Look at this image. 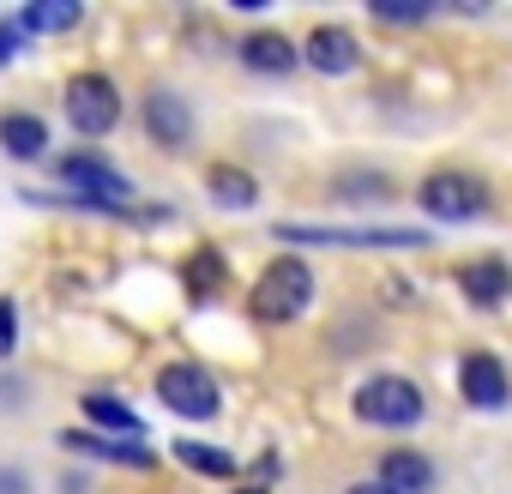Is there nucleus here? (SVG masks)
<instances>
[{
	"label": "nucleus",
	"instance_id": "1",
	"mask_svg": "<svg viewBox=\"0 0 512 494\" xmlns=\"http://www.w3.org/2000/svg\"><path fill=\"white\" fill-rule=\"evenodd\" d=\"M308 302H314V266L296 260V254L272 260V266L260 272V284H253V314H260L266 326H290V320H302Z\"/></svg>",
	"mask_w": 512,
	"mask_h": 494
},
{
	"label": "nucleus",
	"instance_id": "2",
	"mask_svg": "<svg viewBox=\"0 0 512 494\" xmlns=\"http://www.w3.org/2000/svg\"><path fill=\"white\" fill-rule=\"evenodd\" d=\"M416 205H422L428 217H440V223H470V217H482V211H488V187H482L476 175L434 169V175H422Z\"/></svg>",
	"mask_w": 512,
	"mask_h": 494
},
{
	"label": "nucleus",
	"instance_id": "3",
	"mask_svg": "<svg viewBox=\"0 0 512 494\" xmlns=\"http://www.w3.org/2000/svg\"><path fill=\"white\" fill-rule=\"evenodd\" d=\"M356 416L374 428H410V422H422V392L404 374H374L356 386Z\"/></svg>",
	"mask_w": 512,
	"mask_h": 494
},
{
	"label": "nucleus",
	"instance_id": "4",
	"mask_svg": "<svg viewBox=\"0 0 512 494\" xmlns=\"http://www.w3.org/2000/svg\"><path fill=\"white\" fill-rule=\"evenodd\" d=\"M61 181H67V187H73V199H85L91 211H121V205H127V193H133V181H127L121 169H109L103 157H91V151L61 157Z\"/></svg>",
	"mask_w": 512,
	"mask_h": 494
},
{
	"label": "nucleus",
	"instance_id": "5",
	"mask_svg": "<svg viewBox=\"0 0 512 494\" xmlns=\"http://www.w3.org/2000/svg\"><path fill=\"white\" fill-rule=\"evenodd\" d=\"M278 241H320V247H422V229H392V223H362V229H332V223H278Z\"/></svg>",
	"mask_w": 512,
	"mask_h": 494
},
{
	"label": "nucleus",
	"instance_id": "6",
	"mask_svg": "<svg viewBox=\"0 0 512 494\" xmlns=\"http://www.w3.org/2000/svg\"><path fill=\"white\" fill-rule=\"evenodd\" d=\"M157 398H163V410H175V416H187V422H205V416H217V404H223L217 380H211L205 368H193V362H169V368L157 374Z\"/></svg>",
	"mask_w": 512,
	"mask_h": 494
},
{
	"label": "nucleus",
	"instance_id": "7",
	"mask_svg": "<svg viewBox=\"0 0 512 494\" xmlns=\"http://www.w3.org/2000/svg\"><path fill=\"white\" fill-rule=\"evenodd\" d=\"M67 121H73V133L103 139V133L121 121V91H115L103 73H79V79L67 85Z\"/></svg>",
	"mask_w": 512,
	"mask_h": 494
},
{
	"label": "nucleus",
	"instance_id": "8",
	"mask_svg": "<svg viewBox=\"0 0 512 494\" xmlns=\"http://www.w3.org/2000/svg\"><path fill=\"white\" fill-rule=\"evenodd\" d=\"M145 133H151L163 151H187V145H193V109H187V97L169 91V85H157V91L145 97Z\"/></svg>",
	"mask_w": 512,
	"mask_h": 494
},
{
	"label": "nucleus",
	"instance_id": "9",
	"mask_svg": "<svg viewBox=\"0 0 512 494\" xmlns=\"http://www.w3.org/2000/svg\"><path fill=\"white\" fill-rule=\"evenodd\" d=\"M302 61L314 67V73H356L362 67V43L344 31V25H314L308 31V43H302Z\"/></svg>",
	"mask_w": 512,
	"mask_h": 494
},
{
	"label": "nucleus",
	"instance_id": "10",
	"mask_svg": "<svg viewBox=\"0 0 512 494\" xmlns=\"http://www.w3.org/2000/svg\"><path fill=\"white\" fill-rule=\"evenodd\" d=\"M458 392H464L476 410H500V404H506V392H512V380H506V362H500V356H488V350L464 356Z\"/></svg>",
	"mask_w": 512,
	"mask_h": 494
},
{
	"label": "nucleus",
	"instance_id": "11",
	"mask_svg": "<svg viewBox=\"0 0 512 494\" xmlns=\"http://www.w3.org/2000/svg\"><path fill=\"white\" fill-rule=\"evenodd\" d=\"M458 290H464L476 308H500V302L512 296V272H506V260H464V266H458Z\"/></svg>",
	"mask_w": 512,
	"mask_h": 494
},
{
	"label": "nucleus",
	"instance_id": "12",
	"mask_svg": "<svg viewBox=\"0 0 512 494\" xmlns=\"http://www.w3.org/2000/svg\"><path fill=\"white\" fill-rule=\"evenodd\" d=\"M241 61H247L253 73H272V79H284V73H296L302 49H296L284 31H253V37L241 43Z\"/></svg>",
	"mask_w": 512,
	"mask_h": 494
},
{
	"label": "nucleus",
	"instance_id": "13",
	"mask_svg": "<svg viewBox=\"0 0 512 494\" xmlns=\"http://www.w3.org/2000/svg\"><path fill=\"white\" fill-rule=\"evenodd\" d=\"M0 151L7 157H43L49 151V127H43V115H31V109H13V115H0Z\"/></svg>",
	"mask_w": 512,
	"mask_h": 494
},
{
	"label": "nucleus",
	"instance_id": "14",
	"mask_svg": "<svg viewBox=\"0 0 512 494\" xmlns=\"http://www.w3.org/2000/svg\"><path fill=\"white\" fill-rule=\"evenodd\" d=\"M380 482H386L392 494H428V488H434V464H428L422 452L398 446V452L380 458Z\"/></svg>",
	"mask_w": 512,
	"mask_h": 494
},
{
	"label": "nucleus",
	"instance_id": "15",
	"mask_svg": "<svg viewBox=\"0 0 512 494\" xmlns=\"http://www.w3.org/2000/svg\"><path fill=\"white\" fill-rule=\"evenodd\" d=\"M79 19H85L79 0H37V7L19 13V31H25V37H61V31H73Z\"/></svg>",
	"mask_w": 512,
	"mask_h": 494
},
{
	"label": "nucleus",
	"instance_id": "16",
	"mask_svg": "<svg viewBox=\"0 0 512 494\" xmlns=\"http://www.w3.org/2000/svg\"><path fill=\"white\" fill-rule=\"evenodd\" d=\"M67 446H79V452H97V458H109V464H127V470H151L157 458H151V446H139V440H109V434H61Z\"/></svg>",
	"mask_w": 512,
	"mask_h": 494
},
{
	"label": "nucleus",
	"instance_id": "17",
	"mask_svg": "<svg viewBox=\"0 0 512 494\" xmlns=\"http://www.w3.org/2000/svg\"><path fill=\"white\" fill-rule=\"evenodd\" d=\"M205 187H211V199H217L223 211H247L253 199H260V181H253L247 169H235V163H211Z\"/></svg>",
	"mask_w": 512,
	"mask_h": 494
},
{
	"label": "nucleus",
	"instance_id": "18",
	"mask_svg": "<svg viewBox=\"0 0 512 494\" xmlns=\"http://www.w3.org/2000/svg\"><path fill=\"white\" fill-rule=\"evenodd\" d=\"M223 278H229V266H223V254H217V247H199V254L181 266V284H187V296H193V302L217 296V290H223Z\"/></svg>",
	"mask_w": 512,
	"mask_h": 494
},
{
	"label": "nucleus",
	"instance_id": "19",
	"mask_svg": "<svg viewBox=\"0 0 512 494\" xmlns=\"http://www.w3.org/2000/svg\"><path fill=\"white\" fill-rule=\"evenodd\" d=\"M85 416H91V422H103V428H109V434H121V440H139V434H145L139 410H133V404H121V398H109V392H91V398H85Z\"/></svg>",
	"mask_w": 512,
	"mask_h": 494
},
{
	"label": "nucleus",
	"instance_id": "20",
	"mask_svg": "<svg viewBox=\"0 0 512 494\" xmlns=\"http://www.w3.org/2000/svg\"><path fill=\"white\" fill-rule=\"evenodd\" d=\"M175 458H181L187 470H199V476H217V482L241 476V464H235L223 446H199V440H181V446H175Z\"/></svg>",
	"mask_w": 512,
	"mask_h": 494
},
{
	"label": "nucleus",
	"instance_id": "21",
	"mask_svg": "<svg viewBox=\"0 0 512 494\" xmlns=\"http://www.w3.org/2000/svg\"><path fill=\"white\" fill-rule=\"evenodd\" d=\"M434 7H428V0H374V19L380 25H422Z\"/></svg>",
	"mask_w": 512,
	"mask_h": 494
},
{
	"label": "nucleus",
	"instance_id": "22",
	"mask_svg": "<svg viewBox=\"0 0 512 494\" xmlns=\"http://www.w3.org/2000/svg\"><path fill=\"white\" fill-rule=\"evenodd\" d=\"M338 187H344V199H392V181L386 175H344Z\"/></svg>",
	"mask_w": 512,
	"mask_h": 494
},
{
	"label": "nucleus",
	"instance_id": "23",
	"mask_svg": "<svg viewBox=\"0 0 512 494\" xmlns=\"http://www.w3.org/2000/svg\"><path fill=\"white\" fill-rule=\"evenodd\" d=\"M13 344H19V308L0 302V356H13Z\"/></svg>",
	"mask_w": 512,
	"mask_h": 494
},
{
	"label": "nucleus",
	"instance_id": "24",
	"mask_svg": "<svg viewBox=\"0 0 512 494\" xmlns=\"http://www.w3.org/2000/svg\"><path fill=\"white\" fill-rule=\"evenodd\" d=\"M19 49H25V31H19V19H0V67H7Z\"/></svg>",
	"mask_w": 512,
	"mask_h": 494
},
{
	"label": "nucleus",
	"instance_id": "25",
	"mask_svg": "<svg viewBox=\"0 0 512 494\" xmlns=\"http://www.w3.org/2000/svg\"><path fill=\"white\" fill-rule=\"evenodd\" d=\"M0 494H25V482H19L13 470H0Z\"/></svg>",
	"mask_w": 512,
	"mask_h": 494
},
{
	"label": "nucleus",
	"instance_id": "26",
	"mask_svg": "<svg viewBox=\"0 0 512 494\" xmlns=\"http://www.w3.org/2000/svg\"><path fill=\"white\" fill-rule=\"evenodd\" d=\"M350 494H392V488H386V482H356Z\"/></svg>",
	"mask_w": 512,
	"mask_h": 494
},
{
	"label": "nucleus",
	"instance_id": "27",
	"mask_svg": "<svg viewBox=\"0 0 512 494\" xmlns=\"http://www.w3.org/2000/svg\"><path fill=\"white\" fill-rule=\"evenodd\" d=\"M241 494H266V482H247V488H241Z\"/></svg>",
	"mask_w": 512,
	"mask_h": 494
}]
</instances>
